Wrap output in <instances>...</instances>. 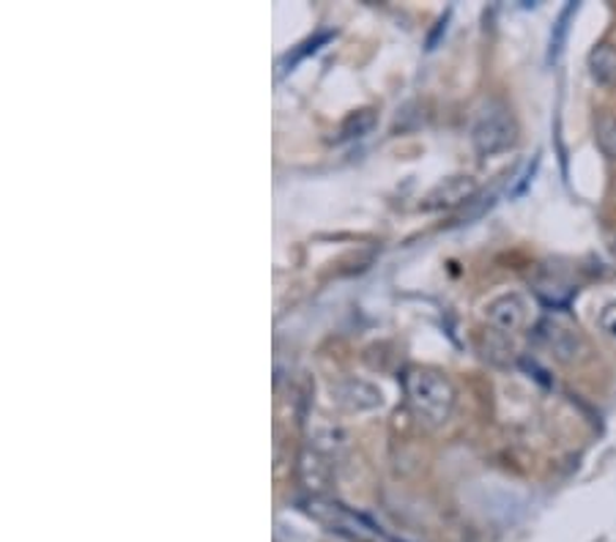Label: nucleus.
Listing matches in <instances>:
<instances>
[{
  "mask_svg": "<svg viewBox=\"0 0 616 542\" xmlns=\"http://www.w3.org/2000/svg\"><path fill=\"white\" fill-rule=\"evenodd\" d=\"M515 138H518V129H515L513 115L502 102H488L474 118L472 140L474 149L482 156L502 154L515 143Z\"/></svg>",
  "mask_w": 616,
  "mask_h": 542,
  "instance_id": "2",
  "label": "nucleus"
},
{
  "mask_svg": "<svg viewBox=\"0 0 616 542\" xmlns=\"http://www.w3.org/2000/svg\"><path fill=\"white\" fill-rule=\"evenodd\" d=\"M598 329L603 331L608 340H616V302L614 304H605L598 315Z\"/></svg>",
  "mask_w": 616,
  "mask_h": 542,
  "instance_id": "8",
  "label": "nucleus"
},
{
  "mask_svg": "<svg viewBox=\"0 0 616 542\" xmlns=\"http://www.w3.org/2000/svg\"><path fill=\"white\" fill-rule=\"evenodd\" d=\"M477 192V184L472 181V178H463V176H455V178H447L444 184H439V187L430 192L428 203L425 206L428 209H450V206H457V203H463V200H468L472 194Z\"/></svg>",
  "mask_w": 616,
  "mask_h": 542,
  "instance_id": "5",
  "label": "nucleus"
},
{
  "mask_svg": "<svg viewBox=\"0 0 616 542\" xmlns=\"http://www.w3.org/2000/svg\"><path fill=\"white\" fill-rule=\"evenodd\" d=\"M526 315H529V307H526V299L518 297V293H504V297L493 299L486 310V320L496 335H515L526 326Z\"/></svg>",
  "mask_w": 616,
  "mask_h": 542,
  "instance_id": "4",
  "label": "nucleus"
},
{
  "mask_svg": "<svg viewBox=\"0 0 616 542\" xmlns=\"http://www.w3.org/2000/svg\"><path fill=\"white\" fill-rule=\"evenodd\" d=\"M540 337L542 343L548 345V351L560 362H565V365H573V362L587 351L581 331H578L570 320L562 318V315H548L540 324Z\"/></svg>",
  "mask_w": 616,
  "mask_h": 542,
  "instance_id": "3",
  "label": "nucleus"
},
{
  "mask_svg": "<svg viewBox=\"0 0 616 542\" xmlns=\"http://www.w3.org/2000/svg\"><path fill=\"white\" fill-rule=\"evenodd\" d=\"M589 77L594 86L614 88L616 86V47L598 45L589 52Z\"/></svg>",
  "mask_w": 616,
  "mask_h": 542,
  "instance_id": "6",
  "label": "nucleus"
},
{
  "mask_svg": "<svg viewBox=\"0 0 616 542\" xmlns=\"http://www.w3.org/2000/svg\"><path fill=\"white\" fill-rule=\"evenodd\" d=\"M405 398H408L411 412L419 423L430 425H444L450 419L452 408H455V387L447 376L436 370H408L405 376Z\"/></svg>",
  "mask_w": 616,
  "mask_h": 542,
  "instance_id": "1",
  "label": "nucleus"
},
{
  "mask_svg": "<svg viewBox=\"0 0 616 542\" xmlns=\"http://www.w3.org/2000/svg\"><path fill=\"white\" fill-rule=\"evenodd\" d=\"M598 143L605 156L616 160V118L614 115H603L598 121Z\"/></svg>",
  "mask_w": 616,
  "mask_h": 542,
  "instance_id": "7",
  "label": "nucleus"
}]
</instances>
